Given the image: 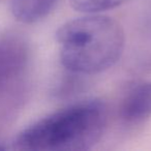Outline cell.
Listing matches in <instances>:
<instances>
[{
	"label": "cell",
	"instance_id": "obj_2",
	"mask_svg": "<svg viewBox=\"0 0 151 151\" xmlns=\"http://www.w3.org/2000/svg\"><path fill=\"white\" fill-rule=\"evenodd\" d=\"M56 40L62 65L82 75H94L112 67L125 46L124 31L117 21L91 14L62 24L56 31Z\"/></svg>",
	"mask_w": 151,
	"mask_h": 151
},
{
	"label": "cell",
	"instance_id": "obj_4",
	"mask_svg": "<svg viewBox=\"0 0 151 151\" xmlns=\"http://www.w3.org/2000/svg\"><path fill=\"white\" fill-rule=\"evenodd\" d=\"M59 0H11V9L18 21L26 24L40 22L55 9Z\"/></svg>",
	"mask_w": 151,
	"mask_h": 151
},
{
	"label": "cell",
	"instance_id": "obj_1",
	"mask_svg": "<svg viewBox=\"0 0 151 151\" xmlns=\"http://www.w3.org/2000/svg\"><path fill=\"white\" fill-rule=\"evenodd\" d=\"M107 108L99 99L80 101L52 113L23 129L15 147L33 151H84L103 137Z\"/></svg>",
	"mask_w": 151,
	"mask_h": 151
},
{
	"label": "cell",
	"instance_id": "obj_5",
	"mask_svg": "<svg viewBox=\"0 0 151 151\" xmlns=\"http://www.w3.org/2000/svg\"><path fill=\"white\" fill-rule=\"evenodd\" d=\"M130 0H69V4L75 11L84 14H96L99 12L115 9Z\"/></svg>",
	"mask_w": 151,
	"mask_h": 151
},
{
	"label": "cell",
	"instance_id": "obj_3",
	"mask_svg": "<svg viewBox=\"0 0 151 151\" xmlns=\"http://www.w3.org/2000/svg\"><path fill=\"white\" fill-rule=\"evenodd\" d=\"M119 113L128 125H140L151 117V81L138 83L126 92Z\"/></svg>",
	"mask_w": 151,
	"mask_h": 151
}]
</instances>
